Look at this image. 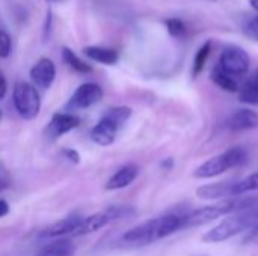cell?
Instances as JSON below:
<instances>
[{
  "label": "cell",
  "instance_id": "8fae6325",
  "mask_svg": "<svg viewBox=\"0 0 258 256\" xmlns=\"http://www.w3.org/2000/svg\"><path fill=\"white\" fill-rule=\"evenodd\" d=\"M79 124H80V119L73 113H54L48 124L47 133L51 139H57L63 136L65 133L79 127Z\"/></svg>",
  "mask_w": 258,
  "mask_h": 256
},
{
  "label": "cell",
  "instance_id": "8992f818",
  "mask_svg": "<svg viewBox=\"0 0 258 256\" xmlns=\"http://www.w3.org/2000/svg\"><path fill=\"white\" fill-rule=\"evenodd\" d=\"M132 109L127 106L112 107L106 112V115L92 127L89 136L91 140L100 146H109L115 142L118 130L130 119Z\"/></svg>",
  "mask_w": 258,
  "mask_h": 256
},
{
  "label": "cell",
  "instance_id": "277c9868",
  "mask_svg": "<svg viewBox=\"0 0 258 256\" xmlns=\"http://www.w3.org/2000/svg\"><path fill=\"white\" fill-rule=\"evenodd\" d=\"M254 192H258V170L243 178L201 186L197 189V196L204 201H225Z\"/></svg>",
  "mask_w": 258,
  "mask_h": 256
},
{
  "label": "cell",
  "instance_id": "4316f807",
  "mask_svg": "<svg viewBox=\"0 0 258 256\" xmlns=\"http://www.w3.org/2000/svg\"><path fill=\"white\" fill-rule=\"evenodd\" d=\"M249 5L258 12V0H249Z\"/></svg>",
  "mask_w": 258,
  "mask_h": 256
},
{
  "label": "cell",
  "instance_id": "603a6c76",
  "mask_svg": "<svg viewBox=\"0 0 258 256\" xmlns=\"http://www.w3.org/2000/svg\"><path fill=\"white\" fill-rule=\"evenodd\" d=\"M62 154H63V157L67 158V160H70L71 163H74V164H77L79 161H80V155H79V152L76 151V149H70V148H67V149H63L62 151Z\"/></svg>",
  "mask_w": 258,
  "mask_h": 256
},
{
  "label": "cell",
  "instance_id": "ba28073f",
  "mask_svg": "<svg viewBox=\"0 0 258 256\" xmlns=\"http://www.w3.org/2000/svg\"><path fill=\"white\" fill-rule=\"evenodd\" d=\"M103 95H104V92H103L101 86H98L97 83H83L71 95L70 101L67 103V109L68 110L88 109V107L97 104L98 101H101Z\"/></svg>",
  "mask_w": 258,
  "mask_h": 256
},
{
  "label": "cell",
  "instance_id": "cb8c5ba5",
  "mask_svg": "<svg viewBox=\"0 0 258 256\" xmlns=\"http://www.w3.org/2000/svg\"><path fill=\"white\" fill-rule=\"evenodd\" d=\"M6 92H8V81H6L5 75L0 72V101L6 97Z\"/></svg>",
  "mask_w": 258,
  "mask_h": 256
},
{
  "label": "cell",
  "instance_id": "d6986e66",
  "mask_svg": "<svg viewBox=\"0 0 258 256\" xmlns=\"http://www.w3.org/2000/svg\"><path fill=\"white\" fill-rule=\"evenodd\" d=\"M165 24H166L169 35L174 38H184L187 35V27H186L184 21L180 18H168L165 21Z\"/></svg>",
  "mask_w": 258,
  "mask_h": 256
},
{
  "label": "cell",
  "instance_id": "83f0119b",
  "mask_svg": "<svg viewBox=\"0 0 258 256\" xmlns=\"http://www.w3.org/2000/svg\"><path fill=\"white\" fill-rule=\"evenodd\" d=\"M2 116H3V113H2V110H0V119H2Z\"/></svg>",
  "mask_w": 258,
  "mask_h": 256
},
{
  "label": "cell",
  "instance_id": "6da1fadb",
  "mask_svg": "<svg viewBox=\"0 0 258 256\" xmlns=\"http://www.w3.org/2000/svg\"><path fill=\"white\" fill-rule=\"evenodd\" d=\"M187 210H177L171 213H165L159 217L145 220L132 229H128L121 241L130 247H144L153 243H157L169 235H174L183 229H187Z\"/></svg>",
  "mask_w": 258,
  "mask_h": 256
},
{
  "label": "cell",
  "instance_id": "9c48e42d",
  "mask_svg": "<svg viewBox=\"0 0 258 256\" xmlns=\"http://www.w3.org/2000/svg\"><path fill=\"white\" fill-rule=\"evenodd\" d=\"M225 127L231 133L252 131V130L258 128V113L248 107L237 109L227 118Z\"/></svg>",
  "mask_w": 258,
  "mask_h": 256
},
{
  "label": "cell",
  "instance_id": "7402d4cb",
  "mask_svg": "<svg viewBox=\"0 0 258 256\" xmlns=\"http://www.w3.org/2000/svg\"><path fill=\"white\" fill-rule=\"evenodd\" d=\"M246 33H248L251 38H254V39H257L258 41V17L252 18V20L248 23V26H246Z\"/></svg>",
  "mask_w": 258,
  "mask_h": 256
},
{
  "label": "cell",
  "instance_id": "7c38bea8",
  "mask_svg": "<svg viewBox=\"0 0 258 256\" xmlns=\"http://www.w3.org/2000/svg\"><path fill=\"white\" fill-rule=\"evenodd\" d=\"M139 175V167L133 163L130 164H125L122 166L121 169H118L112 178L107 181L106 184V189L107 190H119V189H125L128 187Z\"/></svg>",
  "mask_w": 258,
  "mask_h": 256
},
{
  "label": "cell",
  "instance_id": "52a82bcc",
  "mask_svg": "<svg viewBox=\"0 0 258 256\" xmlns=\"http://www.w3.org/2000/svg\"><path fill=\"white\" fill-rule=\"evenodd\" d=\"M14 107L18 112V115L27 121L33 119L38 116L41 110V98L36 91V88L30 83L20 81L14 88V95H12Z\"/></svg>",
  "mask_w": 258,
  "mask_h": 256
},
{
  "label": "cell",
  "instance_id": "d4e9b609",
  "mask_svg": "<svg viewBox=\"0 0 258 256\" xmlns=\"http://www.w3.org/2000/svg\"><path fill=\"white\" fill-rule=\"evenodd\" d=\"M9 213V204L5 199H0V219Z\"/></svg>",
  "mask_w": 258,
  "mask_h": 256
},
{
  "label": "cell",
  "instance_id": "ac0fdd59",
  "mask_svg": "<svg viewBox=\"0 0 258 256\" xmlns=\"http://www.w3.org/2000/svg\"><path fill=\"white\" fill-rule=\"evenodd\" d=\"M210 51H212V42H204V45L200 47V50L197 51L195 59H194V69H192L194 75H198L203 71L206 62L210 56Z\"/></svg>",
  "mask_w": 258,
  "mask_h": 256
},
{
  "label": "cell",
  "instance_id": "9a60e30c",
  "mask_svg": "<svg viewBox=\"0 0 258 256\" xmlns=\"http://www.w3.org/2000/svg\"><path fill=\"white\" fill-rule=\"evenodd\" d=\"M83 54L103 65H115L119 60V53L113 48L107 47H100V45H88L83 48Z\"/></svg>",
  "mask_w": 258,
  "mask_h": 256
},
{
  "label": "cell",
  "instance_id": "2e32d148",
  "mask_svg": "<svg viewBox=\"0 0 258 256\" xmlns=\"http://www.w3.org/2000/svg\"><path fill=\"white\" fill-rule=\"evenodd\" d=\"M237 95L240 103L248 106H258V69L246 77Z\"/></svg>",
  "mask_w": 258,
  "mask_h": 256
},
{
  "label": "cell",
  "instance_id": "30bf717a",
  "mask_svg": "<svg viewBox=\"0 0 258 256\" xmlns=\"http://www.w3.org/2000/svg\"><path fill=\"white\" fill-rule=\"evenodd\" d=\"M30 78L33 86L48 89L56 78V65L48 57H41L30 69Z\"/></svg>",
  "mask_w": 258,
  "mask_h": 256
},
{
  "label": "cell",
  "instance_id": "7a4b0ae2",
  "mask_svg": "<svg viewBox=\"0 0 258 256\" xmlns=\"http://www.w3.org/2000/svg\"><path fill=\"white\" fill-rule=\"evenodd\" d=\"M251 66L249 54L237 45H227L212 69V80L227 92H239Z\"/></svg>",
  "mask_w": 258,
  "mask_h": 256
},
{
  "label": "cell",
  "instance_id": "ffe728a7",
  "mask_svg": "<svg viewBox=\"0 0 258 256\" xmlns=\"http://www.w3.org/2000/svg\"><path fill=\"white\" fill-rule=\"evenodd\" d=\"M11 48H12L11 35L6 30H0V57L6 59L11 54Z\"/></svg>",
  "mask_w": 258,
  "mask_h": 256
},
{
  "label": "cell",
  "instance_id": "44dd1931",
  "mask_svg": "<svg viewBox=\"0 0 258 256\" xmlns=\"http://www.w3.org/2000/svg\"><path fill=\"white\" fill-rule=\"evenodd\" d=\"M242 244L245 246H257L258 244V225H255L252 229L243 234L242 237Z\"/></svg>",
  "mask_w": 258,
  "mask_h": 256
},
{
  "label": "cell",
  "instance_id": "5b68a950",
  "mask_svg": "<svg viewBox=\"0 0 258 256\" xmlns=\"http://www.w3.org/2000/svg\"><path fill=\"white\" fill-rule=\"evenodd\" d=\"M248 151L242 146H233L228 148L222 152H219L218 155L209 158L207 161H204L203 164H200L195 170H194V178L197 180H212V178H218L221 175H224L225 172L240 167L248 161Z\"/></svg>",
  "mask_w": 258,
  "mask_h": 256
},
{
  "label": "cell",
  "instance_id": "5bb4252c",
  "mask_svg": "<svg viewBox=\"0 0 258 256\" xmlns=\"http://www.w3.org/2000/svg\"><path fill=\"white\" fill-rule=\"evenodd\" d=\"M76 244L71 238H54L51 243L42 246L35 256H74Z\"/></svg>",
  "mask_w": 258,
  "mask_h": 256
},
{
  "label": "cell",
  "instance_id": "4fadbf2b",
  "mask_svg": "<svg viewBox=\"0 0 258 256\" xmlns=\"http://www.w3.org/2000/svg\"><path fill=\"white\" fill-rule=\"evenodd\" d=\"M82 217H67V219H62L56 223H51L50 226H47L42 232H41V237L42 238H63L65 235H73L74 229L77 228L79 222H80Z\"/></svg>",
  "mask_w": 258,
  "mask_h": 256
},
{
  "label": "cell",
  "instance_id": "3957f363",
  "mask_svg": "<svg viewBox=\"0 0 258 256\" xmlns=\"http://www.w3.org/2000/svg\"><path fill=\"white\" fill-rule=\"evenodd\" d=\"M255 225H258V204L224 217L222 222H219L203 235V241L222 243L236 235L248 232Z\"/></svg>",
  "mask_w": 258,
  "mask_h": 256
},
{
  "label": "cell",
  "instance_id": "e0dca14e",
  "mask_svg": "<svg viewBox=\"0 0 258 256\" xmlns=\"http://www.w3.org/2000/svg\"><path fill=\"white\" fill-rule=\"evenodd\" d=\"M62 59L63 62L71 68L74 69L76 72H80V74H89L92 71V66L89 63H86L85 60H82L71 48L68 47H63L62 48Z\"/></svg>",
  "mask_w": 258,
  "mask_h": 256
},
{
  "label": "cell",
  "instance_id": "484cf974",
  "mask_svg": "<svg viewBox=\"0 0 258 256\" xmlns=\"http://www.w3.org/2000/svg\"><path fill=\"white\" fill-rule=\"evenodd\" d=\"M9 187V183L6 181V180H3V178H0V192H3V190H6Z\"/></svg>",
  "mask_w": 258,
  "mask_h": 256
}]
</instances>
